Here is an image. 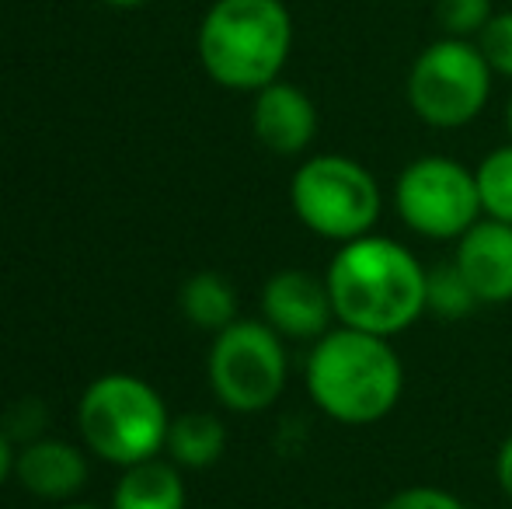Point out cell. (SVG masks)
Listing matches in <instances>:
<instances>
[{
	"label": "cell",
	"mask_w": 512,
	"mask_h": 509,
	"mask_svg": "<svg viewBox=\"0 0 512 509\" xmlns=\"http://www.w3.org/2000/svg\"><path fill=\"white\" fill-rule=\"evenodd\" d=\"M425 269L408 245L363 234L338 245L324 283L338 325L394 339L425 318Z\"/></svg>",
	"instance_id": "obj_1"
},
{
	"label": "cell",
	"mask_w": 512,
	"mask_h": 509,
	"mask_svg": "<svg viewBox=\"0 0 512 509\" xmlns=\"http://www.w3.org/2000/svg\"><path fill=\"white\" fill-rule=\"evenodd\" d=\"M307 394L342 426H373L398 408L405 394V363L391 339L359 328H328L310 346L304 367Z\"/></svg>",
	"instance_id": "obj_2"
},
{
	"label": "cell",
	"mask_w": 512,
	"mask_h": 509,
	"mask_svg": "<svg viewBox=\"0 0 512 509\" xmlns=\"http://www.w3.org/2000/svg\"><path fill=\"white\" fill-rule=\"evenodd\" d=\"M293 49L283 0H216L199 25V60L220 88L262 91L279 81Z\"/></svg>",
	"instance_id": "obj_3"
},
{
	"label": "cell",
	"mask_w": 512,
	"mask_h": 509,
	"mask_svg": "<svg viewBox=\"0 0 512 509\" xmlns=\"http://www.w3.org/2000/svg\"><path fill=\"white\" fill-rule=\"evenodd\" d=\"M77 426L91 454L119 468H133L164 450L171 415L147 381L133 374H105L81 394Z\"/></svg>",
	"instance_id": "obj_4"
},
{
	"label": "cell",
	"mask_w": 512,
	"mask_h": 509,
	"mask_svg": "<svg viewBox=\"0 0 512 509\" xmlns=\"http://www.w3.org/2000/svg\"><path fill=\"white\" fill-rule=\"evenodd\" d=\"M290 206L310 234L345 245L373 234L384 213V192L377 175L356 157L314 154L293 171Z\"/></svg>",
	"instance_id": "obj_5"
},
{
	"label": "cell",
	"mask_w": 512,
	"mask_h": 509,
	"mask_svg": "<svg viewBox=\"0 0 512 509\" xmlns=\"http://www.w3.org/2000/svg\"><path fill=\"white\" fill-rule=\"evenodd\" d=\"M492 84L495 74L478 42L443 35L411 60L405 95L425 126L464 129L485 112Z\"/></svg>",
	"instance_id": "obj_6"
},
{
	"label": "cell",
	"mask_w": 512,
	"mask_h": 509,
	"mask_svg": "<svg viewBox=\"0 0 512 509\" xmlns=\"http://www.w3.org/2000/svg\"><path fill=\"white\" fill-rule=\"evenodd\" d=\"M209 387L223 408L241 415L265 412L279 401L290 377L283 335L265 321L237 318L216 332L209 349Z\"/></svg>",
	"instance_id": "obj_7"
},
{
	"label": "cell",
	"mask_w": 512,
	"mask_h": 509,
	"mask_svg": "<svg viewBox=\"0 0 512 509\" xmlns=\"http://www.w3.org/2000/svg\"><path fill=\"white\" fill-rule=\"evenodd\" d=\"M394 210L408 231L429 241H457L485 217L474 168L439 154L415 157L401 168Z\"/></svg>",
	"instance_id": "obj_8"
},
{
	"label": "cell",
	"mask_w": 512,
	"mask_h": 509,
	"mask_svg": "<svg viewBox=\"0 0 512 509\" xmlns=\"http://www.w3.org/2000/svg\"><path fill=\"white\" fill-rule=\"evenodd\" d=\"M262 321L283 339L317 342L335 321L324 276L304 269H283L262 286Z\"/></svg>",
	"instance_id": "obj_9"
},
{
	"label": "cell",
	"mask_w": 512,
	"mask_h": 509,
	"mask_svg": "<svg viewBox=\"0 0 512 509\" xmlns=\"http://www.w3.org/2000/svg\"><path fill=\"white\" fill-rule=\"evenodd\" d=\"M251 129L265 150L279 157H300L317 136V109L304 88L290 81H272L255 91Z\"/></svg>",
	"instance_id": "obj_10"
},
{
	"label": "cell",
	"mask_w": 512,
	"mask_h": 509,
	"mask_svg": "<svg viewBox=\"0 0 512 509\" xmlns=\"http://www.w3.org/2000/svg\"><path fill=\"white\" fill-rule=\"evenodd\" d=\"M453 262L481 304L495 307L512 300V224L481 217L464 238L453 241Z\"/></svg>",
	"instance_id": "obj_11"
},
{
	"label": "cell",
	"mask_w": 512,
	"mask_h": 509,
	"mask_svg": "<svg viewBox=\"0 0 512 509\" xmlns=\"http://www.w3.org/2000/svg\"><path fill=\"white\" fill-rule=\"evenodd\" d=\"M14 475L21 478L32 496L39 499H70L88 482V457L67 440L39 436L25 443V450L14 461Z\"/></svg>",
	"instance_id": "obj_12"
},
{
	"label": "cell",
	"mask_w": 512,
	"mask_h": 509,
	"mask_svg": "<svg viewBox=\"0 0 512 509\" xmlns=\"http://www.w3.org/2000/svg\"><path fill=\"white\" fill-rule=\"evenodd\" d=\"M112 509H185V482L175 464L150 457L122 471Z\"/></svg>",
	"instance_id": "obj_13"
},
{
	"label": "cell",
	"mask_w": 512,
	"mask_h": 509,
	"mask_svg": "<svg viewBox=\"0 0 512 509\" xmlns=\"http://www.w3.org/2000/svg\"><path fill=\"white\" fill-rule=\"evenodd\" d=\"M178 307L196 328L216 335L237 321V290L220 272H196L178 290Z\"/></svg>",
	"instance_id": "obj_14"
},
{
	"label": "cell",
	"mask_w": 512,
	"mask_h": 509,
	"mask_svg": "<svg viewBox=\"0 0 512 509\" xmlns=\"http://www.w3.org/2000/svg\"><path fill=\"white\" fill-rule=\"evenodd\" d=\"M164 450H168L171 461H175L178 468L203 471L223 457V450H227V429H223V422L209 412L178 415V419H171Z\"/></svg>",
	"instance_id": "obj_15"
},
{
	"label": "cell",
	"mask_w": 512,
	"mask_h": 509,
	"mask_svg": "<svg viewBox=\"0 0 512 509\" xmlns=\"http://www.w3.org/2000/svg\"><path fill=\"white\" fill-rule=\"evenodd\" d=\"M474 307H481V300L460 272V265L453 258L432 265L425 276V314L439 321H464Z\"/></svg>",
	"instance_id": "obj_16"
},
{
	"label": "cell",
	"mask_w": 512,
	"mask_h": 509,
	"mask_svg": "<svg viewBox=\"0 0 512 509\" xmlns=\"http://www.w3.org/2000/svg\"><path fill=\"white\" fill-rule=\"evenodd\" d=\"M478 178L481 213L502 224H512V143H502L474 168Z\"/></svg>",
	"instance_id": "obj_17"
},
{
	"label": "cell",
	"mask_w": 512,
	"mask_h": 509,
	"mask_svg": "<svg viewBox=\"0 0 512 509\" xmlns=\"http://www.w3.org/2000/svg\"><path fill=\"white\" fill-rule=\"evenodd\" d=\"M492 0H436V25L450 39H478L492 21Z\"/></svg>",
	"instance_id": "obj_18"
},
{
	"label": "cell",
	"mask_w": 512,
	"mask_h": 509,
	"mask_svg": "<svg viewBox=\"0 0 512 509\" xmlns=\"http://www.w3.org/2000/svg\"><path fill=\"white\" fill-rule=\"evenodd\" d=\"M478 49L488 60L495 77L512 81V11H495L492 21L485 25V32L478 35Z\"/></svg>",
	"instance_id": "obj_19"
},
{
	"label": "cell",
	"mask_w": 512,
	"mask_h": 509,
	"mask_svg": "<svg viewBox=\"0 0 512 509\" xmlns=\"http://www.w3.org/2000/svg\"><path fill=\"white\" fill-rule=\"evenodd\" d=\"M380 509H467V506L464 499L439 489V485H408V489L394 492Z\"/></svg>",
	"instance_id": "obj_20"
},
{
	"label": "cell",
	"mask_w": 512,
	"mask_h": 509,
	"mask_svg": "<svg viewBox=\"0 0 512 509\" xmlns=\"http://www.w3.org/2000/svg\"><path fill=\"white\" fill-rule=\"evenodd\" d=\"M495 482H499V489L506 492V499L512 503V433L502 440L499 454H495Z\"/></svg>",
	"instance_id": "obj_21"
},
{
	"label": "cell",
	"mask_w": 512,
	"mask_h": 509,
	"mask_svg": "<svg viewBox=\"0 0 512 509\" xmlns=\"http://www.w3.org/2000/svg\"><path fill=\"white\" fill-rule=\"evenodd\" d=\"M14 461H18V454H14V443H11V436H7V429L0 426V485L14 475Z\"/></svg>",
	"instance_id": "obj_22"
},
{
	"label": "cell",
	"mask_w": 512,
	"mask_h": 509,
	"mask_svg": "<svg viewBox=\"0 0 512 509\" xmlns=\"http://www.w3.org/2000/svg\"><path fill=\"white\" fill-rule=\"evenodd\" d=\"M105 4H115V7H136V4H147V0H105Z\"/></svg>",
	"instance_id": "obj_23"
},
{
	"label": "cell",
	"mask_w": 512,
	"mask_h": 509,
	"mask_svg": "<svg viewBox=\"0 0 512 509\" xmlns=\"http://www.w3.org/2000/svg\"><path fill=\"white\" fill-rule=\"evenodd\" d=\"M63 509H102V506H88V503H74V506H63Z\"/></svg>",
	"instance_id": "obj_24"
},
{
	"label": "cell",
	"mask_w": 512,
	"mask_h": 509,
	"mask_svg": "<svg viewBox=\"0 0 512 509\" xmlns=\"http://www.w3.org/2000/svg\"><path fill=\"white\" fill-rule=\"evenodd\" d=\"M506 123H509V136H512V98H509V109H506Z\"/></svg>",
	"instance_id": "obj_25"
},
{
	"label": "cell",
	"mask_w": 512,
	"mask_h": 509,
	"mask_svg": "<svg viewBox=\"0 0 512 509\" xmlns=\"http://www.w3.org/2000/svg\"><path fill=\"white\" fill-rule=\"evenodd\" d=\"M509 509H512V506H509Z\"/></svg>",
	"instance_id": "obj_26"
}]
</instances>
